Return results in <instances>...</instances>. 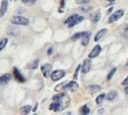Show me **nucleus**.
Instances as JSON below:
<instances>
[{"mask_svg": "<svg viewBox=\"0 0 128 115\" xmlns=\"http://www.w3.org/2000/svg\"><path fill=\"white\" fill-rule=\"evenodd\" d=\"M70 97L66 93L58 94V95H55L52 97V103L49 106V109L51 111L55 112V113L60 112L68 107V105H70Z\"/></svg>", "mask_w": 128, "mask_h": 115, "instance_id": "obj_1", "label": "nucleus"}, {"mask_svg": "<svg viewBox=\"0 0 128 115\" xmlns=\"http://www.w3.org/2000/svg\"><path fill=\"white\" fill-rule=\"evenodd\" d=\"M83 20H84V17H82V16H79L78 14H73V15L70 16V17L65 20L64 23L67 24L68 28H72V27H74L76 24L80 23Z\"/></svg>", "mask_w": 128, "mask_h": 115, "instance_id": "obj_2", "label": "nucleus"}, {"mask_svg": "<svg viewBox=\"0 0 128 115\" xmlns=\"http://www.w3.org/2000/svg\"><path fill=\"white\" fill-rule=\"evenodd\" d=\"M11 22L14 25H22V26H26L30 23V20L28 19L24 18L22 16H12L11 18Z\"/></svg>", "mask_w": 128, "mask_h": 115, "instance_id": "obj_3", "label": "nucleus"}, {"mask_svg": "<svg viewBox=\"0 0 128 115\" xmlns=\"http://www.w3.org/2000/svg\"><path fill=\"white\" fill-rule=\"evenodd\" d=\"M65 76V72L63 70H56V71L52 72L51 74V79L54 81H57L59 80L62 79Z\"/></svg>", "mask_w": 128, "mask_h": 115, "instance_id": "obj_4", "label": "nucleus"}, {"mask_svg": "<svg viewBox=\"0 0 128 115\" xmlns=\"http://www.w3.org/2000/svg\"><path fill=\"white\" fill-rule=\"evenodd\" d=\"M124 10H118L116 12H115L114 13L110 16V19H108V23H112V22L116 21L118 20H119L124 15Z\"/></svg>", "mask_w": 128, "mask_h": 115, "instance_id": "obj_5", "label": "nucleus"}, {"mask_svg": "<svg viewBox=\"0 0 128 115\" xmlns=\"http://www.w3.org/2000/svg\"><path fill=\"white\" fill-rule=\"evenodd\" d=\"M51 71H52V65L50 64H44L41 66V72L44 78H48L50 76Z\"/></svg>", "mask_w": 128, "mask_h": 115, "instance_id": "obj_6", "label": "nucleus"}, {"mask_svg": "<svg viewBox=\"0 0 128 115\" xmlns=\"http://www.w3.org/2000/svg\"><path fill=\"white\" fill-rule=\"evenodd\" d=\"M79 88L78 84L76 83V81H70L68 83H67L66 85H64L63 89L64 90H71V91H76Z\"/></svg>", "mask_w": 128, "mask_h": 115, "instance_id": "obj_7", "label": "nucleus"}, {"mask_svg": "<svg viewBox=\"0 0 128 115\" xmlns=\"http://www.w3.org/2000/svg\"><path fill=\"white\" fill-rule=\"evenodd\" d=\"M91 65H92V63H91L90 59H86V60H84V63H83V65H82V68H81V70H82V73H87L88 72L90 71Z\"/></svg>", "mask_w": 128, "mask_h": 115, "instance_id": "obj_8", "label": "nucleus"}, {"mask_svg": "<svg viewBox=\"0 0 128 115\" xmlns=\"http://www.w3.org/2000/svg\"><path fill=\"white\" fill-rule=\"evenodd\" d=\"M100 52H102V47H100V45H96L95 47L92 50V52H90V54H89V58H96L99 54L100 53Z\"/></svg>", "mask_w": 128, "mask_h": 115, "instance_id": "obj_9", "label": "nucleus"}, {"mask_svg": "<svg viewBox=\"0 0 128 115\" xmlns=\"http://www.w3.org/2000/svg\"><path fill=\"white\" fill-rule=\"evenodd\" d=\"M7 9H8L7 0H3L2 4H1V7H0V17H3L6 14V12H7Z\"/></svg>", "mask_w": 128, "mask_h": 115, "instance_id": "obj_10", "label": "nucleus"}, {"mask_svg": "<svg viewBox=\"0 0 128 115\" xmlns=\"http://www.w3.org/2000/svg\"><path fill=\"white\" fill-rule=\"evenodd\" d=\"M14 78H15L19 82H25V79H24V77L22 76V74L19 72V70L16 67L14 68Z\"/></svg>", "mask_w": 128, "mask_h": 115, "instance_id": "obj_11", "label": "nucleus"}, {"mask_svg": "<svg viewBox=\"0 0 128 115\" xmlns=\"http://www.w3.org/2000/svg\"><path fill=\"white\" fill-rule=\"evenodd\" d=\"M11 79H12V76H11L9 73H6V74L0 76V85L7 84L8 82H10Z\"/></svg>", "mask_w": 128, "mask_h": 115, "instance_id": "obj_12", "label": "nucleus"}, {"mask_svg": "<svg viewBox=\"0 0 128 115\" xmlns=\"http://www.w3.org/2000/svg\"><path fill=\"white\" fill-rule=\"evenodd\" d=\"M90 37H91V33L90 32H86V34L83 36L82 37V41H81V44L82 45L86 46L89 44V41H90Z\"/></svg>", "mask_w": 128, "mask_h": 115, "instance_id": "obj_13", "label": "nucleus"}, {"mask_svg": "<svg viewBox=\"0 0 128 115\" xmlns=\"http://www.w3.org/2000/svg\"><path fill=\"white\" fill-rule=\"evenodd\" d=\"M108 33V30L106 29V28H103V29H102V30H100V31L96 34V36H95V37H94V41L95 42H98L99 40L100 39H102V37H103L105 35Z\"/></svg>", "mask_w": 128, "mask_h": 115, "instance_id": "obj_14", "label": "nucleus"}, {"mask_svg": "<svg viewBox=\"0 0 128 115\" xmlns=\"http://www.w3.org/2000/svg\"><path fill=\"white\" fill-rule=\"evenodd\" d=\"M6 31H7V33H8L9 36H16L20 34V30H19L18 28H14V27H12V28H9Z\"/></svg>", "mask_w": 128, "mask_h": 115, "instance_id": "obj_15", "label": "nucleus"}, {"mask_svg": "<svg viewBox=\"0 0 128 115\" xmlns=\"http://www.w3.org/2000/svg\"><path fill=\"white\" fill-rule=\"evenodd\" d=\"M118 97V93L116 91H114V90H112V91H110L108 94H107V97H105L107 98V100L108 101H112V100H114L116 98Z\"/></svg>", "mask_w": 128, "mask_h": 115, "instance_id": "obj_16", "label": "nucleus"}, {"mask_svg": "<svg viewBox=\"0 0 128 115\" xmlns=\"http://www.w3.org/2000/svg\"><path fill=\"white\" fill-rule=\"evenodd\" d=\"M88 89H89V91L91 93H96V92H98L99 90H100V87L98 85H92V86H89L88 87Z\"/></svg>", "mask_w": 128, "mask_h": 115, "instance_id": "obj_17", "label": "nucleus"}, {"mask_svg": "<svg viewBox=\"0 0 128 115\" xmlns=\"http://www.w3.org/2000/svg\"><path fill=\"white\" fill-rule=\"evenodd\" d=\"M20 111H22V113H24V114H28V113H30V111H32L31 106H30V105H24V106H22V107L20 108Z\"/></svg>", "mask_w": 128, "mask_h": 115, "instance_id": "obj_18", "label": "nucleus"}, {"mask_svg": "<svg viewBox=\"0 0 128 115\" xmlns=\"http://www.w3.org/2000/svg\"><path fill=\"white\" fill-rule=\"evenodd\" d=\"M79 9L81 11H83V12H89L90 10H92V6L89 5V4H84L80 6Z\"/></svg>", "mask_w": 128, "mask_h": 115, "instance_id": "obj_19", "label": "nucleus"}, {"mask_svg": "<svg viewBox=\"0 0 128 115\" xmlns=\"http://www.w3.org/2000/svg\"><path fill=\"white\" fill-rule=\"evenodd\" d=\"M38 62H39V61H38V59L34 60L32 63L28 64V65H27V67L30 68V69H36V68L38 66Z\"/></svg>", "mask_w": 128, "mask_h": 115, "instance_id": "obj_20", "label": "nucleus"}, {"mask_svg": "<svg viewBox=\"0 0 128 115\" xmlns=\"http://www.w3.org/2000/svg\"><path fill=\"white\" fill-rule=\"evenodd\" d=\"M89 113H90V109L87 105H84L80 108V113L81 114H89Z\"/></svg>", "mask_w": 128, "mask_h": 115, "instance_id": "obj_21", "label": "nucleus"}, {"mask_svg": "<svg viewBox=\"0 0 128 115\" xmlns=\"http://www.w3.org/2000/svg\"><path fill=\"white\" fill-rule=\"evenodd\" d=\"M86 34V32H80V33H78V34L74 35V36L71 37V40H73V41H76V40L80 39V38H82L83 36Z\"/></svg>", "mask_w": 128, "mask_h": 115, "instance_id": "obj_22", "label": "nucleus"}, {"mask_svg": "<svg viewBox=\"0 0 128 115\" xmlns=\"http://www.w3.org/2000/svg\"><path fill=\"white\" fill-rule=\"evenodd\" d=\"M7 43H8V40L6 39V38H3V39L0 40V52L6 47Z\"/></svg>", "mask_w": 128, "mask_h": 115, "instance_id": "obj_23", "label": "nucleus"}, {"mask_svg": "<svg viewBox=\"0 0 128 115\" xmlns=\"http://www.w3.org/2000/svg\"><path fill=\"white\" fill-rule=\"evenodd\" d=\"M105 97H106V95H105L104 93H102V94H100V96H98V97H97V98H96V104L100 105V104L103 101V99L105 98Z\"/></svg>", "mask_w": 128, "mask_h": 115, "instance_id": "obj_24", "label": "nucleus"}, {"mask_svg": "<svg viewBox=\"0 0 128 115\" xmlns=\"http://www.w3.org/2000/svg\"><path fill=\"white\" fill-rule=\"evenodd\" d=\"M100 19V12H97V13H95L94 16H92V21H94V22H97Z\"/></svg>", "mask_w": 128, "mask_h": 115, "instance_id": "obj_25", "label": "nucleus"}, {"mask_svg": "<svg viewBox=\"0 0 128 115\" xmlns=\"http://www.w3.org/2000/svg\"><path fill=\"white\" fill-rule=\"evenodd\" d=\"M116 68H113V69H112L111 71L110 72L108 75L107 76V80H108V81H110V80L111 79L112 77H113V75H114V73H116Z\"/></svg>", "mask_w": 128, "mask_h": 115, "instance_id": "obj_26", "label": "nucleus"}, {"mask_svg": "<svg viewBox=\"0 0 128 115\" xmlns=\"http://www.w3.org/2000/svg\"><path fill=\"white\" fill-rule=\"evenodd\" d=\"M64 85H65V84H64V83H60V84H59L58 86H56V87L54 88V90H56V91H60V90H62V89H63Z\"/></svg>", "mask_w": 128, "mask_h": 115, "instance_id": "obj_27", "label": "nucleus"}, {"mask_svg": "<svg viewBox=\"0 0 128 115\" xmlns=\"http://www.w3.org/2000/svg\"><path fill=\"white\" fill-rule=\"evenodd\" d=\"M76 2L79 4H87V3L90 2V0H76Z\"/></svg>", "mask_w": 128, "mask_h": 115, "instance_id": "obj_28", "label": "nucleus"}, {"mask_svg": "<svg viewBox=\"0 0 128 115\" xmlns=\"http://www.w3.org/2000/svg\"><path fill=\"white\" fill-rule=\"evenodd\" d=\"M81 68V65H78V68L76 69V72H75V74H74V79L76 80V78H78V72H79V69Z\"/></svg>", "mask_w": 128, "mask_h": 115, "instance_id": "obj_29", "label": "nucleus"}, {"mask_svg": "<svg viewBox=\"0 0 128 115\" xmlns=\"http://www.w3.org/2000/svg\"><path fill=\"white\" fill-rule=\"evenodd\" d=\"M122 84H123V85H128V76L124 80V81H123Z\"/></svg>", "mask_w": 128, "mask_h": 115, "instance_id": "obj_30", "label": "nucleus"}, {"mask_svg": "<svg viewBox=\"0 0 128 115\" xmlns=\"http://www.w3.org/2000/svg\"><path fill=\"white\" fill-rule=\"evenodd\" d=\"M30 1H31V0H22V3H24V4H30ZM28 4H27V5H28Z\"/></svg>", "mask_w": 128, "mask_h": 115, "instance_id": "obj_31", "label": "nucleus"}, {"mask_svg": "<svg viewBox=\"0 0 128 115\" xmlns=\"http://www.w3.org/2000/svg\"><path fill=\"white\" fill-rule=\"evenodd\" d=\"M52 48H51V49H49V50H48V52H47L48 55H50V54L52 53Z\"/></svg>", "mask_w": 128, "mask_h": 115, "instance_id": "obj_32", "label": "nucleus"}, {"mask_svg": "<svg viewBox=\"0 0 128 115\" xmlns=\"http://www.w3.org/2000/svg\"><path fill=\"white\" fill-rule=\"evenodd\" d=\"M124 92H126V93L128 95V86H127V87L124 88Z\"/></svg>", "mask_w": 128, "mask_h": 115, "instance_id": "obj_33", "label": "nucleus"}, {"mask_svg": "<svg viewBox=\"0 0 128 115\" xmlns=\"http://www.w3.org/2000/svg\"><path fill=\"white\" fill-rule=\"evenodd\" d=\"M36 108H38V104H36V106H35V107H34V109H33V112H34V113H36Z\"/></svg>", "mask_w": 128, "mask_h": 115, "instance_id": "obj_34", "label": "nucleus"}, {"mask_svg": "<svg viewBox=\"0 0 128 115\" xmlns=\"http://www.w3.org/2000/svg\"><path fill=\"white\" fill-rule=\"evenodd\" d=\"M107 1H108V2H110V3H112V2H114L115 0H107Z\"/></svg>", "mask_w": 128, "mask_h": 115, "instance_id": "obj_35", "label": "nucleus"}, {"mask_svg": "<svg viewBox=\"0 0 128 115\" xmlns=\"http://www.w3.org/2000/svg\"><path fill=\"white\" fill-rule=\"evenodd\" d=\"M112 9H113V8H110V10L108 11V12H111V11H112Z\"/></svg>", "mask_w": 128, "mask_h": 115, "instance_id": "obj_36", "label": "nucleus"}, {"mask_svg": "<svg viewBox=\"0 0 128 115\" xmlns=\"http://www.w3.org/2000/svg\"><path fill=\"white\" fill-rule=\"evenodd\" d=\"M126 31H127V32H128V25L126 26Z\"/></svg>", "mask_w": 128, "mask_h": 115, "instance_id": "obj_37", "label": "nucleus"}]
</instances>
